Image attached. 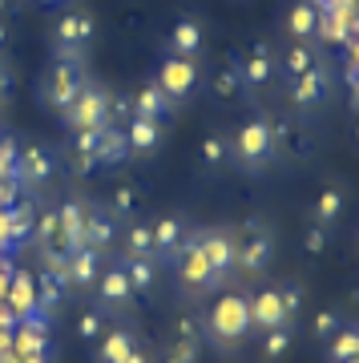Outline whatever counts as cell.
Instances as JSON below:
<instances>
[{"mask_svg":"<svg viewBox=\"0 0 359 363\" xmlns=\"http://www.w3.org/2000/svg\"><path fill=\"white\" fill-rule=\"evenodd\" d=\"M198 319H202L206 347L222 351V355H234L246 339L255 335V327H250V307H246V291H238V286L222 291L210 307L198 311Z\"/></svg>","mask_w":359,"mask_h":363,"instance_id":"obj_1","label":"cell"},{"mask_svg":"<svg viewBox=\"0 0 359 363\" xmlns=\"http://www.w3.org/2000/svg\"><path fill=\"white\" fill-rule=\"evenodd\" d=\"M231 154H234V166L258 178V174H267L275 166V157H279V145H275V121L267 113H250L231 133Z\"/></svg>","mask_w":359,"mask_h":363,"instance_id":"obj_2","label":"cell"},{"mask_svg":"<svg viewBox=\"0 0 359 363\" xmlns=\"http://www.w3.org/2000/svg\"><path fill=\"white\" fill-rule=\"evenodd\" d=\"M194 242L202 250V262L210 271L214 291H231L238 283V242H234V230L231 226H198Z\"/></svg>","mask_w":359,"mask_h":363,"instance_id":"obj_3","label":"cell"},{"mask_svg":"<svg viewBox=\"0 0 359 363\" xmlns=\"http://www.w3.org/2000/svg\"><path fill=\"white\" fill-rule=\"evenodd\" d=\"M234 242H238V279H263L275 262V250H279V238H275V226L263 218H250L234 230Z\"/></svg>","mask_w":359,"mask_h":363,"instance_id":"obj_4","label":"cell"},{"mask_svg":"<svg viewBox=\"0 0 359 363\" xmlns=\"http://www.w3.org/2000/svg\"><path fill=\"white\" fill-rule=\"evenodd\" d=\"M93 33H97V21H93L89 9H65L57 21H53L49 45H53V61H81L85 65V52L93 45Z\"/></svg>","mask_w":359,"mask_h":363,"instance_id":"obj_5","label":"cell"},{"mask_svg":"<svg viewBox=\"0 0 359 363\" xmlns=\"http://www.w3.org/2000/svg\"><path fill=\"white\" fill-rule=\"evenodd\" d=\"M85 65L81 61H53L49 73H45V85H40V97H45V109L57 117L69 113V105L77 101V93L85 89Z\"/></svg>","mask_w":359,"mask_h":363,"instance_id":"obj_6","label":"cell"},{"mask_svg":"<svg viewBox=\"0 0 359 363\" xmlns=\"http://www.w3.org/2000/svg\"><path fill=\"white\" fill-rule=\"evenodd\" d=\"M61 121L69 125V133H101L109 125V89H105L101 81L89 77Z\"/></svg>","mask_w":359,"mask_h":363,"instance_id":"obj_7","label":"cell"},{"mask_svg":"<svg viewBox=\"0 0 359 363\" xmlns=\"http://www.w3.org/2000/svg\"><path fill=\"white\" fill-rule=\"evenodd\" d=\"M279 52L270 49V40H255L243 57H234V69H238V81H243V93H267L275 81H279Z\"/></svg>","mask_w":359,"mask_h":363,"instance_id":"obj_8","label":"cell"},{"mask_svg":"<svg viewBox=\"0 0 359 363\" xmlns=\"http://www.w3.org/2000/svg\"><path fill=\"white\" fill-rule=\"evenodd\" d=\"M154 85L166 93L174 105H182V101H190L194 93H198V85H202V65L166 52V57L158 61V69H154Z\"/></svg>","mask_w":359,"mask_h":363,"instance_id":"obj_9","label":"cell"},{"mask_svg":"<svg viewBox=\"0 0 359 363\" xmlns=\"http://www.w3.org/2000/svg\"><path fill=\"white\" fill-rule=\"evenodd\" d=\"M166 267L174 271V283H178V291H182L186 298L214 295V283H210V271H206L202 250H198V242H194V234L186 238V247H182L178 255L166 262Z\"/></svg>","mask_w":359,"mask_h":363,"instance_id":"obj_10","label":"cell"},{"mask_svg":"<svg viewBox=\"0 0 359 363\" xmlns=\"http://www.w3.org/2000/svg\"><path fill=\"white\" fill-rule=\"evenodd\" d=\"M53 174H57V154H53L45 142H25L13 154V178L16 186H28V190H40L49 186Z\"/></svg>","mask_w":359,"mask_h":363,"instance_id":"obj_11","label":"cell"},{"mask_svg":"<svg viewBox=\"0 0 359 363\" xmlns=\"http://www.w3.org/2000/svg\"><path fill=\"white\" fill-rule=\"evenodd\" d=\"M282 89H287V101L295 105L299 113H319L323 105L331 101V69L315 65L311 73H303V77L282 81Z\"/></svg>","mask_w":359,"mask_h":363,"instance_id":"obj_12","label":"cell"},{"mask_svg":"<svg viewBox=\"0 0 359 363\" xmlns=\"http://www.w3.org/2000/svg\"><path fill=\"white\" fill-rule=\"evenodd\" d=\"M93 303L105 307L109 315H121V311H129V307H138V295H133L129 274H126L121 262H114V267H105V271L97 274V283H93Z\"/></svg>","mask_w":359,"mask_h":363,"instance_id":"obj_13","label":"cell"},{"mask_svg":"<svg viewBox=\"0 0 359 363\" xmlns=\"http://www.w3.org/2000/svg\"><path fill=\"white\" fill-rule=\"evenodd\" d=\"M194 234V226L182 214H174V210H166V214H158L154 222H150V242H154V259L166 267L174 255H178L182 247H186V238Z\"/></svg>","mask_w":359,"mask_h":363,"instance_id":"obj_14","label":"cell"},{"mask_svg":"<svg viewBox=\"0 0 359 363\" xmlns=\"http://www.w3.org/2000/svg\"><path fill=\"white\" fill-rule=\"evenodd\" d=\"M121 226L114 222V214L97 202H85V218H81V234H77V247H89L97 255H109L117 242Z\"/></svg>","mask_w":359,"mask_h":363,"instance_id":"obj_15","label":"cell"},{"mask_svg":"<svg viewBox=\"0 0 359 363\" xmlns=\"http://www.w3.org/2000/svg\"><path fill=\"white\" fill-rule=\"evenodd\" d=\"M101 271H105V255H97L89 247H69L61 255V274L69 283V291H93Z\"/></svg>","mask_w":359,"mask_h":363,"instance_id":"obj_16","label":"cell"},{"mask_svg":"<svg viewBox=\"0 0 359 363\" xmlns=\"http://www.w3.org/2000/svg\"><path fill=\"white\" fill-rule=\"evenodd\" d=\"M166 52L182 61H202L206 52V25L198 16H178L166 33Z\"/></svg>","mask_w":359,"mask_h":363,"instance_id":"obj_17","label":"cell"},{"mask_svg":"<svg viewBox=\"0 0 359 363\" xmlns=\"http://www.w3.org/2000/svg\"><path fill=\"white\" fill-rule=\"evenodd\" d=\"M347 186L343 182H327L319 194L311 198V206H307V218L315 222V226H323V230H335L339 222H343L347 214Z\"/></svg>","mask_w":359,"mask_h":363,"instance_id":"obj_18","label":"cell"},{"mask_svg":"<svg viewBox=\"0 0 359 363\" xmlns=\"http://www.w3.org/2000/svg\"><path fill=\"white\" fill-rule=\"evenodd\" d=\"M246 307H250V327L258 331H270V327H282V303H279V286L263 283L255 291H246Z\"/></svg>","mask_w":359,"mask_h":363,"instance_id":"obj_19","label":"cell"},{"mask_svg":"<svg viewBox=\"0 0 359 363\" xmlns=\"http://www.w3.org/2000/svg\"><path fill=\"white\" fill-rule=\"evenodd\" d=\"M126 145H129V157H154L166 142V130L162 121H150V117H129L126 125Z\"/></svg>","mask_w":359,"mask_h":363,"instance_id":"obj_20","label":"cell"},{"mask_svg":"<svg viewBox=\"0 0 359 363\" xmlns=\"http://www.w3.org/2000/svg\"><path fill=\"white\" fill-rule=\"evenodd\" d=\"M198 162H202L206 174H226V169L234 166L231 133H226V130H206L202 142H198Z\"/></svg>","mask_w":359,"mask_h":363,"instance_id":"obj_21","label":"cell"},{"mask_svg":"<svg viewBox=\"0 0 359 363\" xmlns=\"http://www.w3.org/2000/svg\"><path fill=\"white\" fill-rule=\"evenodd\" d=\"M129 109H133V117H150V121H162V125H166V117L174 113L178 105L170 101L154 81H145V85H138V89L129 93Z\"/></svg>","mask_w":359,"mask_h":363,"instance_id":"obj_22","label":"cell"},{"mask_svg":"<svg viewBox=\"0 0 359 363\" xmlns=\"http://www.w3.org/2000/svg\"><path fill=\"white\" fill-rule=\"evenodd\" d=\"M275 61H279V77L282 81L303 77V73H311L315 65H323L319 52H315V40H291V45H287Z\"/></svg>","mask_w":359,"mask_h":363,"instance_id":"obj_23","label":"cell"},{"mask_svg":"<svg viewBox=\"0 0 359 363\" xmlns=\"http://www.w3.org/2000/svg\"><path fill=\"white\" fill-rule=\"evenodd\" d=\"M282 33L291 40H315L319 37V9L315 0H295L282 16Z\"/></svg>","mask_w":359,"mask_h":363,"instance_id":"obj_24","label":"cell"},{"mask_svg":"<svg viewBox=\"0 0 359 363\" xmlns=\"http://www.w3.org/2000/svg\"><path fill=\"white\" fill-rule=\"evenodd\" d=\"M138 347V335L126 327H109L97 343H93V363H126Z\"/></svg>","mask_w":359,"mask_h":363,"instance_id":"obj_25","label":"cell"},{"mask_svg":"<svg viewBox=\"0 0 359 363\" xmlns=\"http://www.w3.org/2000/svg\"><path fill=\"white\" fill-rule=\"evenodd\" d=\"M275 145H279V154H287L291 162H303L311 157L315 142H311V133L299 125V121H275Z\"/></svg>","mask_w":359,"mask_h":363,"instance_id":"obj_26","label":"cell"},{"mask_svg":"<svg viewBox=\"0 0 359 363\" xmlns=\"http://www.w3.org/2000/svg\"><path fill=\"white\" fill-rule=\"evenodd\" d=\"M129 162V145H126V130L117 125V121H109L101 133H97V166L105 169H117Z\"/></svg>","mask_w":359,"mask_h":363,"instance_id":"obj_27","label":"cell"},{"mask_svg":"<svg viewBox=\"0 0 359 363\" xmlns=\"http://www.w3.org/2000/svg\"><path fill=\"white\" fill-rule=\"evenodd\" d=\"M109 327H114V315L105 311V307H97V303H85V307L73 315V331H77V339L81 343H89V347L109 331Z\"/></svg>","mask_w":359,"mask_h":363,"instance_id":"obj_28","label":"cell"},{"mask_svg":"<svg viewBox=\"0 0 359 363\" xmlns=\"http://www.w3.org/2000/svg\"><path fill=\"white\" fill-rule=\"evenodd\" d=\"M138 206H141V186L138 182H121V186H114V194H109V202H105V210L114 214L117 226L138 222Z\"/></svg>","mask_w":359,"mask_h":363,"instance_id":"obj_29","label":"cell"},{"mask_svg":"<svg viewBox=\"0 0 359 363\" xmlns=\"http://www.w3.org/2000/svg\"><path fill=\"white\" fill-rule=\"evenodd\" d=\"M121 267H126L129 286H133L138 298H145V295L158 291V274H162V262L158 259H121Z\"/></svg>","mask_w":359,"mask_h":363,"instance_id":"obj_30","label":"cell"},{"mask_svg":"<svg viewBox=\"0 0 359 363\" xmlns=\"http://www.w3.org/2000/svg\"><path fill=\"white\" fill-rule=\"evenodd\" d=\"M121 259H154V242H150V222H129L121 226Z\"/></svg>","mask_w":359,"mask_h":363,"instance_id":"obj_31","label":"cell"},{"mask_svg":"<svg viewBox=\"0 0 359 363\" xmlns=\"http://www.w3.org/2000/svg\"><path fill=\"white\" fill-rule=\"evenodd\" d=\"M323 351H327V363L355 359V355H359V323H351V319H347V323L331 335V343H323Z\"/></svg>","mask_w":359,"mask_h":363,"instance_id":"obj_32","label":"cell"},{"mask_svg":"<svg viewBox=\"0 0 359 363\" xmlns=\"http://www.w3.org/2000/svg\"><path fill=\"white\" fill-rule=\"evenodd\" d=\"M81 218H85V202H77V198L57 202V222H61V242H65V247H77Z\"/></svg>","mask_w":359,"mask_h":363,"instance_id":"obj_33","label":"cell"},{"mask_svg":"<svg viewBox=\"0 0 359 363\" xmlns=\"http://www.w3.org/2000/svg\"><path fill=\"white\" fill-rule=\"evenodd\" d=\"M275 286H279V303H282V327H295L307 291H303V283H295V279H279Z\"/></svg>","mask_w":359,"mask_h":363,"instance_id":"obj_34","label":"cell"},{"mask_svg":"<svg viewBox=\"0 0 359 363\" xmlns=\"http://www.w3.org/2000/svg\"><path fill=\"white\" fill-rule=\"evenodd\" d=\"M295 343V327H270V331H258V351H263V359H282L287 351Z\"/></svg>","mask_w":359,"mask_h":363,"instance_id":"obj_35","label":"cell"},{"mask_svg":"<svg viewBox=\"0 0 359 363\" xmlns=\"http://www.w3.org/2000/svg\"><path fill=\"white\" fill-rule=\"evenodd\" d=\"M210 89H214V97H219V101H238V97H243V81H238L234 57L222 69H214V73H210Z\"/></svg>","mask_w":359,"mask_h":363,"instance_id":"obj_36","label":"cell"},{"mask_svg":"<svg viewBox=\"0 0 359 363\" xmlns=\"http://www.w3.org/2000/svg\"><path fill=\"white\" fill-rule=\"evenodd\" d=\"M170 331H174L170 339H178V343H186V347H194V351H206V335H202V319H198V311L178 315Z\"/></svg>","mask_w":359,"mask_h":363,"instance_id":"obj_37","label":"cell"},{"mask_svg":"<svg viewBox=\"0 0 359 363\" xmlns=\"http://www.w3.org/2000/svg\"><path fill=\"white\" fill-rule=\"evenodd\" d=\"M343 323H347V315L339 311V307H323V311H315V319H311V339H315V343H331V335Z\"/></svg>","mask_w":359,"mask_h":363,"instance_id":"obj_38","label":"cell"},{"mask_svg":"<svg viewBox=\"0 0 359 363\" xmlns=\"http://www.w3.org/2000/svg\"><path fill=\"white\" fill-rule=\"evenodd\" d=\"M150 359L154 363H198L202 359V351L186 347V343H178V339H166L158 351H150Z\"/></svg>","mask_w":359,"mask_h":363,"instance_id":"obj_39","label":"cell"},{"mask_svg":"<svg viewBox=\"0 0 359 363\" xmlns=\"http://www.w3.org/2000/svg\"><path fill=\"white\" fill-rule=\"evenodd\" d=\"M331 247H335V234L331 230H323V226H315V222L303 226V250H307L311 259H323Z\"/></svg>","mask_w":359,"mask_h":363,"instance_id":"obj_40","label":"cell"},{"mask_svg":"<svg viewBox=\"0 0 359 363\" xmlns=\"http://www.w3.org/2000/svg\"><path fill=\"white\" fill-rule=\"evenodd\" d=\"M9 40H13V25L0 16V57H4V49H9Z\"/></svg>","mask_w":359,"mask_h":363,"instance_id":"obj_41","label":"cell"},{"mask_svg":"<svg viewBox=\"0 0 359 363\" xmlns=\"http://www.w3.org/2000/svg\"><path fill=\"white\" fill-rule=\"evenodd\" d=\"M126 363H154V359H150V347H145V343H138V347H133V355H129Z\"/></svg>","mask_w":359,"mask_h":363,"instance_id":"obj_42","label":"cell"},{"mask_svg":"<svg viewBox=\"0 0 359 363\" xmlns=\"http://www.w3.org/2000/svg\"><path fill=\"white\" fill-rule=\"evenodd\" d=\"M4 97H9V69L0 73V105H4Z\"/></svg>","mask_w":359,"mask_h":363,"instance_id":"obj_43","label":"cell"},{"mask_svg":"<svg viewBox=\"0 0 359 363\" xmlns=\"http://www.w3.org/2000/svg\"><path fill=\"white\" fill-rule=\"evenodd\" d=\"M4 9H9V0H0V16H4Z\"/></svg>","mask_w":359,"mask_h":363,"instance_id":"obj_44","label":"cell"},{"mask_svg":"<svg viewBox=\"0 0 359 363\" xmlns=\"http://www.w3.org/2000/svg\"><path fill=\"white\" fill-rule=\"evenodd\" d=\"M347 363H359V355H355V359H347Z\"/></svg>","mask_w":359,"mask_h":363,"instance_id":"obj_45","label":"cell"}]
</instances>
